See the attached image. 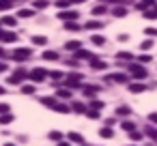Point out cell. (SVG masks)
<instances>
[{"mask_svg": "<svg viewBox=\"0 0 157 146\" xmlns=\"http://www.w3.org/2000/svg\"><path fill=\"white\" fill-rule=\"evenodd\" d=\"M101 2H108V0H101Z\"/></svg>", "mask_w": 157, "mask_h": 146, "instance_id": "cell-53", "label": "cell"}, {"mask_svg": "<svg viewBox=\"0 0 157 146\" xmlns=\"http://www.w3.org/2000/svg\"><path fill=\"white\" fill-rule=\"evenodd\" d=\"M22 92L24 95H35V86L33 84H26V86H22Z\"/></svg>", "mask_w": 157, "mask_h": 146, "instance_id": "cell-26", "label": "cell"}, {"mask_svg": "<svg viewBox=\"0 0 157 146\" xmlns=\"http://www.w3.org/2000/svg\"><path fill=\"white\" fill-rule=\"evenodd\" d=\"M129 71H131V75H133V77H138V80L148 77L146 69H144V67H140V65H136V62H131V65H129Z\"/></svg>", "mask_w": 157, "mask_h": 146, "instance_id": "cell-4", "label": "cell"}, {"mask_svg": "<svg viewBox=\"0 0 157 146\" xmlns=\"http://www.w3.org/2000/svg\"><path fill=\"white\" fill-rule=\"evenodd\" d=\"M86 116H88V118H93V120H97V118H99V116H101V114H99V112H97V110H93V107H90V110H88V112H86Z\"/></svg>", "mask_w": 157, "mask_h": 146, "instance_id": "cell-29", "label": "cell"}, {"mask_svg": "<svg viewBox=\"0 0 157 146\" xmlns=\"http://www.w3.org/2000/svg\"><path fill=\"white\" fill-rule=\"evenodd\" d=\"M99 135H101V137H112V135H114V131L105 127V129H101V131H99Z\"/></svg>", "mask_w": 157, "mask_h": 146, "instance_id": "cell-30", "label": "cell"}, {"mask_svg": "<svg viewBox=\"0 0 157 146\" xmlns=\"http://www.w3.org/2000/svg\"><path fill=\"white\" fill-rule=\"evenodd\" d=\"M13 120V114L9 112V114H0V125H9Z\"/></svg>", "mask_w": 157, "mask_h": 146, "instance_id": "cell-19", "label": "cell"}, {"mask_svg": "<svg viewBox=\"0 0 157 146\" xmlns=\"http://www.w3.org/2000/svg\"><path fill=\"white\" fill-rule=\"evenodd\" d=\"M140 47L142 50H151L153 47V41H144V43H140Z\"/></svg>", "mask_w": 157, "mask_h": 146, "instance_id": "cell-41", "label": "cell"}, {"mask_svg": "<svg viewBox=\"0 0 157 146\" xmlns=\"http://www.w3.org/2000/svg\"><path fill=\"white\" fill-rule=\"evenodd\" d=\"M65 47H67V50H71V52H78V50H80V41H67V43H65Z\"/></svg>", "mask_w": 157, "mask_h": 146, "instance_id": "cell-15", "label": "cell"}, {"mask_svg": "<svg viewBox=\"0 0 157 146\" xmlns=\"http://www.w3.org/2000/svg\"><path fill=\"white\" fill-rule=\"evenodd\" d=\"M5 146H15V144H5Z\"/></svg>", "mask_w": 157, "mask_h": 146, "instance_id": "cell-52", "label": "cell"}, {"mask_svg": "<svg viewBox=\"0 0 157 146\" xmlns=\"http://www.w3.org/2000/svg\"><path fill=\"white\" fill-rule=\"evenodd\" d=\"M13 2H15V0H0V11L11 9V7H13Z\"/></svg>", "mask_w": 157, "mask_h": 146, "instance_id": "cell-18", "label": "cell"}, {"mask_svg": "<svg viewBox=\"0 0 157 146\" xmlns=\"http://www.w3.org/2000/svg\"><path fill=\"white\" fill-rule=\"evenodd\" d=\"M112 15H114V17H125V15H127V9H125V7H114V9H112Z\"/></svg>", "mask_w": 157, "mask_h": 146, "instance_id": "cell-11", "label": "cell"}, {"mask_svg": "<svg viewBox=\"0 0 157 146\" xmlns=\"http://www.w3.org/2000/svg\"><path fill=\"white\" fill-rule=\"evenodd\" d=\"M0 41L13 43V41H17V35H15V32H9V30H0Z\"/></svg>", "mask_w": 157, "mask_h": 146, "instance_id": "cell-8", "label": "cell"}, {"mask_svg": "<svg viewBox=\"0 0 157 146\" xmlns=\"http://www.w3.org/2000/svg\"><path fill=\"white\" fill-rule=\"evenodd\" d=\"M50 140H56V142H60V140H63V133H60V131H50Z\"/></svg>", "mask_w": 157, "mask_h": 146, "instance_id": "cell-31", "label": "cell"}, {"mask_svg": "<svg viewBox=\"0 0 157 146\" xmlns=\"http://www.w3.org/2000/svg\"><path fill=\"white\" fill-rule=\"evenodd\" d=\"M33 13H35V11H30V9H22L17 15H20V17H33Z\"/></svg>", "mask_w": 157, "mask_h": 146, "instance_id": "cell-35", "label": "cell"}, {"mask_svg": "<svg viewBox=\"0 0 157 146\" xmlns=\"http://www.w3.org/2000/svg\"><path fill=\"white\" fill-rule=\"evenodd\" d=\"M146 35H148V37H155L157 30H155V28H146Z\"/></svg>", "mask_w": 157, "mask_h": 146, "instance_id": "cell-45", "label": "cell"}, {"mask_svg": "<svg viewBox=\"0 0 157 146\" xmlns=\"http://www.w3.org/2000/svg\"><path fill=\"white\" fill-rule=\"evenodd\" d=\"M0 24H2V26H15V17H11V15H5L2 20H0Z\"/></svg>", "mask_w": 157, "mask_h": 146, "instance_id": "cell-14", "label": "cell"}, {"mask_svg": "<svg viewBox=\"0 0 157 146\" xmlns=\"http://www.w3.org/2000/svg\"><path fill=\"white\" fill-rule=\"evenodd\" d=\"M65 28H67V30H71V32H78L82 26H78L75 22H67V24H65Z\"/></svg>", "mask_w": 157, "mask_h": 146, "instance_id": "cell-23", "label": "cell"}, {"mask_svg": "<svg viewBox=\"0 0 157 146\" xmlns=\"http://www.w3.org/2000/svg\"><path fill=\"white\" fill-rule=\"evenodd\" d=\"M129 135H131V140H140L142 137V131H136L133 129V131H129Z\"/></svg>", "mask_w": 157, "mask_h": 146, "instance_id": "cell-39", "label": "cell"}, {"mask_svg": "<svg viewBox=\"0 0 157 146\" xmlns=\"http://www.w3.org/2000/svg\"><path fill=\"white\" fill-rule=\"evenodd\" d=\"M33 7H35V9H45V7H48V0H35Z\"/></svg>", "mask_w": 157, "mask_h": 146, "instance_id": "cell-27", "label": "cell"}, {"mask_svg": "<svg viewBox=\"0 0 157 146\" xmlns=\"http://www.w3.org/2000/svg\"><path fill=\"white\" fill-rule=\"evenodd\" d=\"M144 17H146V20H155V17H157V7H153V9H148V11H144Z\"/></svg>", "mask_w": 157, "mask_h": 146, "instance_id": "cell-22", "label": "cell"}, {"mask_svg": "<svg viewBox=\"0 0 157 146\" xmlns=\"http://www.w3.org/2000/svg\"><path fill=\"white\" fill-rule=\"evenodd\" d=\"M28 77H30L35 84H39V82H43V80L48 77V71H45V69H41V67H37V69H33V71L28 73Z\"/></svg>", "mask_w": 157, "mask_h": 146, "instance_id": "cell-3", "label": "cell"}, {"mask_svg": "<svg viewBox=\"0 0 157 146\" xmlns=\"http://www.w3.org/2000/svg\"><path fill=\"white\" fill-rule=\"evenodd\" d=\"M138 60H140V62H142V65H144V62H148V60H153V58H151V56H146V54H144V56H140V58H138Z\"/></svg>", "mask_w": 157, "mask_h": 146, "instance_id": "cell-43", "label": "cell"}, {"mask_svg": "<svg viewBox=\"0 0 157 146\" xmlns=\"http://www.w3.org/2000/svg\"><path fill=\"white\" fill-rule=\"evenodd\" d=\"M148 120H151V122H155V125H157V112H153V114H148Z\"/></svg>", "mask_w": 157, "mask_h": 146, "instance_id": "cell-44", "label": "cell"}, {"mask_svg": "<svg viewBox=\"0 0 157 146\" xmlns=\"http://www.w3.org/2000/svg\"><path fill=\"white\" fill-rule=\"evenodd\" d=\"M108 77H112V82H127V75H123V73H112Z\"/></svg>", "mask_w": 157, "mask_h": 146, "instance_id": "cell-21", "label": "cell"}, {"mask_svg": "<svg viewBox=\"0 0 157 146\" xmlns=\"http://www.w3.org/2000/svg\"><path fill=\"white\" fill-rule=\"evenodd\" d=\"M86 30H101L103 28V24L101 22H97V20H90V22H86V26H84Z\"/></svg>", "mask_w": 157, "mask_h": 146, "instance_id": "cell-10", "label": "cell"}, {"mask_svg": "<svg viewBox=\"0 0 157 146\" xmlns=\"http://www.w3.org/2000/svg\"><path fill=\"white\" fill-rule=\"evenodd\" d=\"M0 95H5V86H0Z\"/></svg>", "mask_w": 157, "mask_h": 146, "instance_id": "cell-51", "label": "cell"}, {"mask_svg": "<svg viewBox=\"0 0 157 146\" xmlns=\"http://www.w3.org/2000/svg\"><path fill=\"white\" fill-rule=\"evenodd\" d=\"M144 135H148L153 142H157V129H155V127H146V129H144Z\"/></svg>", "mask_w": 157, "mask_h": 146, "instance_id": "cell-13", "label": "cell"}, {"mask_svg": "<svg viewBox=\"0 0 157 146\" xmlns=\"http://www.w3.org/2000/svg\"><path fill=\"white\" fill-rule=\"evenodd\" d=\"M0 71H7V65L5 62H0Z\"/></svg>", "mask_w": 157, "mask_h": 146, "instance_id": "cell-48", "label": "cell"}, {"mask_svg": "<svg viewBox=\"0 0 157 146\" xmlns=\"http://www.w3.org/2000/svg\"><path fill=\"white\" fill-rule=\"evenodd\" d=\"M58 146H71L69 142H58Z\"/></svg>", "mask_w": 157, "mask_h": 146, "instance_id": "cell-49", "label": "cell"}, {"mask_svg": "<svg viewBox=\"0 0 157 146\" xmlns=\"http://www.w3.org/2000/svg\"><path fill=\"white\" fill-rule=\"evenodd\" d=\"M65 84H67V88H78L82 84V75L80 73H71V75H67Z\"/></svg>", "mask_w": 157, "mask_h": 146, "instance_id": "cell-6", "label": "cell"}, {"mask_svg": "<svg viewBox=\"0 0 157 146\" xmlns=\"http://www.w3.org/2000/svg\"><path fill=\"white\" fill-rule=\"evenodd\" d=\"M148 7H153V0H142V2L138 5V9H142V11H144V9H148Z\"/></svg>", "mask_w": 157, "mask_h": 146, "instance_id": "cell-33", "label": "cell"}, {"mask_svg": "<svg viewBox=\"0 0 157 146\" xmlns=\"http://www.w3.org/2000/svg\"><path fill=\"white\" fill-rule=\"evenodd\" d=\"M93 43H95V45H103V43H105V39H103L101 35H93Z\"/></svg>", "mask_w": 157, "mask_h": 146, "instance_id": "cell-28", "label": "cell"}, {"mask_svg": "<svg viewBox=\"0 0 157 146\" xmlns=\"http://www.w3.org/2000/svg\"><path fill=\"white\" fill-rule=\"evenodd\" d=\"M56 97H58V99H69V97H71V90H69V88H60V90L56 92Z\"/></svg>", "mask_w": 157, "mask_h": 146, "instance_id": "cell-16", "label": "cell"}, {"mask_svg": "<svg viewBox=\"0 0 157 146\" xmlns=\"http://www.w3.org/2000/svg\"><path fill=\"white\" fill-rule=\"evenodd\" d=\"M9 103H0V114H9Z\"/></svg>", "mask_w": 157, "mask_h": 146, "instance_id": "cell-40", "label": "cell"}, {"mask_svg": "<svg viewBox=\"0 0 157 146\" xmlns=\"http://www.w3.org/2000/svg\"><path fill=\"white\" fill-rule=\"evenodd\" d=\"M131 92H144V84H129Z\"/></svg>", "mask_w": 157, "mask_h": 146, "instance_id": "cell-24", "label": "cell"}, {"mask_svg": "<svg viewBox=\"0 0 157 146\" xmlns=\"http://www.w3.org/2000/svg\"><path fill=\"white\" fill-rule=\"evenodd\" d=\"M0 56H5V47L2 45H0Z\"/></svg>", "mask_w": 157, "mask_h": 146, "instance_id": "cell-50", "label": "cell"}, {"mask_svg": "<svg viewBox=\"0 0 157 146\" xmlns=\"http://www.w3.org/2000/svg\"><path fill=\"white\" fill-rule=\"evenodd\" d=\"M26 75H28V73H26L24 69H17V71H15V73H13L9 80H7V82H9L11 86H17V84H22V82L26 80Z\"/></svg>", "mask_w": 157, "mask_h": 146, "instance_id": "cell-5", "label": "cell"}, {"mask_svg": "<svg viewBox=\"0 0 157 146\" xmlns=\"http://www.w3.org/2000/svg\"><path fill=\"white\" fill-rule=\"evenodd\" d=\"M118 58H123V60H131L133 56H131L129 52H118Z\"/></svg>", "mask_w": 157, "mask_h": 146, "instance_id": "cell-38", "label": "cell"}, {"mask_svg": "<svg viewBox=\"0 0 157 146\" xmlns=\"http://www.w3.org/2000/svg\"><path fill=\"white\" fill-rule=\"evenodd\" d=\"M129 112H131V110H129V107H118V114H121V116H127V114H129Z\"/></svg>", "mask_w": 157, "mask_h": 146, "instance_id": "cell-42", "label": "cell"}, {"mask_svg": "<svg viewBox=\"0 0 157 146\" xmlns=\"http://www.w3.org/2000/svg\"><path fill=\"white\" fill-rule=\"evenodd\" d=\"M48 75H50L52 80H63V77H65V75H63L60 71H52V73H48Z\"/></svg>", "mask_w": 157, "mask_h": 146, "instance_id": "cell-36", "label": "cell"}, {"mask_svg": "<svg viewBox=\"0 0 157 146\" xmlns=\"http://www.w3.org/2000/svg\"><path fill=\"white\" fill-rule=\"evenodd\" d=\"M97 90H99L97 86H84V95H86V97H93Z\"/></svg>", "mask_w": 157, "mask_h": 146, "instance_id": "cell-25", "label": "cell"}, {"mask_svg": "<svg viewBox=\"0 0 157 146\" xmlns=\"http://www.w3.org/2000/svg\"><path fill=\"white\" fill-rule=\"evenodd\" d=\"M103 13H105V7L103 5H99V7L93 9V15H103Z\"/></svg>", "mask_w": 157, "mask_h": 146, "instance_id": "cell-34", "label": "cell"}, {"mask_svg": "<svg viewBox=\"0 0 157 146\" xmlns=\"http://www.w3.org/2000/svg\"><path fill=\"white\" fill-rule=\"evenodd\" d=\"M90 67H93L95 71H103V69L108 67V62H105V60H99V58H93V60H90Z\"/></svg>", "mask_w": 157, "mask_h": 146, "instance_id": "cell-9", "label": "cell"}, {"mask_svg": "<svg viewBox=\"0 0 157 146\" xmlns=\"http://www.w3.org/2000/svg\"><path fill=\"white\" fill-rule=\"evenodd\" d=\"M58 17H60V20H65V22H75V20H78V11L67 9V11H60V13H58Z\"/></svg>", "mask_w": 157, "mask_h": 146, "instance_id": "cell-7", "label": "cell"}, {"mask_svg": "<svg viewBox=\"0 0 157 146\" xmlns=\"http://www.w3.org/2000/svg\"><path fill=\"white\" fill-rule=\"evenodd\" d=\"M69 140H71V142H78V144H82V142H84L80 133H69Z\"/></svg>", "mask_w": 157, "mask_h": 146, "instance_id": "cell-32", "label": "cell"}, {"mask_svg": "<svg viewBox=\"0 0 157 146\" xmlns=\"http://www.w3.org/2000/svg\"><path fill=\"white\" fill-rule=\"evenodd\" d=\"M30 41H33L35 45H45V43H48V39H45V37H39V35H35Z\"/></svg>", "mask_w": 157, "mask_h": 146, "instance_id": "cell-20", "label": "cell"}, {"mask_svg": "<svg viewBox=\"0 0 157 146\" xmlns=\"http://www.w3.org/2000/svg\"><path fill=\"white\" fill-rule=\"evenodd\" d=\"M71 107H73V112H78V114H84V112H86V105H84V103H80V101H75Z\"/></svg>", "mask_w": 157, "mask_h": 146, "instance_id": "cell-17", "label": "cell"}, {"mask_svg": "<svg viewBox=\"0 0 157 146\" xmlns=\"http://www.w3.org/2000/svg\"><path fill=\"white\" fill-rule=\"evenodd\" d=\"M41 103H43V105H48V107H52V110H56V112H60V114L69 112V107H67L65 103H60L58 99H54V97H43V99H41Z\"/></svg>", "mask_w": 157, "mask_h": 146, "instance_id": "cell-1", "label": "cell"}, {"mask_svg": "<svg viewBox=\"0 0 157 146\" xmlns=\"http://www.w3.org/2000/svg\"><path fill=\"white\" fill-rule=\"evenodd\" d=\"M43 60H60V56H58V52H43Z\"/></svg>", "mask_w": 157, "mask_h": 146, "instance_id": "cell-12", "label": "cell"}, {"mask_svg": "<svg viewBox=\"0 0 157 146\" xmlns=\"http://www.w3.org/2000/svg\"><path fill=\"white\" fill-rule=\"evenodd\" d=\"M56 5H58V7H67V5H69V0H58Z\"/></svg>", "mask_w": 157, "mask_h": 146, "instance_id": "cell-46", "label": "cell"}, {"mask_svg": "<svg viewBox=\"0 0 157 146\" xmlns=\"http://www.w3.org/2000/svg\"><path fill=\"white\" fill-rule=\"evenodd\" d=\"M121 127H123L125 131H133V129H136V127H133V122H129V120H125V122H123Z\"/></svg>", "mask_w": 157, "mask_h": 146, "instance_id": "cell-37", "label": "cell"}, {"mask_svg": "<svg viewBox=\"0 0 157 146\" xmlns=\"http://www.w3.org/2000/svg\"><path fill=\"white\" fill-rule=\"evenodd\" d=\"M30 56H33V52H30L28 47H17V50H13V58H15L17 62H26Z\"/></svg>", "mask_w": 157, "mask_h": 146, "instance_id": "cell-2", "label": "cell"}, {"mask_svg": "<svg viewBox=\"0 0 157 146\" xmlns=\"http://www.w3.org/2000/svg\"><path fill=\"white\" fill-rule=\"evenodd\" d=\"M69 2H73V5H82L84 0H69Z\"/></svg>", "mask_w": 157, "mask_h": 146, "instance_id": "cell-47", "label": "cell"}]
</instances>
